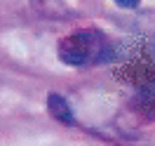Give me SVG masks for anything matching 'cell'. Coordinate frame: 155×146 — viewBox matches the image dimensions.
Returning a JSON list of instances; mask_svg holds the SVG:
<instances>
[{"mask_svg":"<svg viewBox=\"0 0 155 146\" xmlns=\"http://www.w3.org/2000/svg\"><path fill=\"white\" fill-rule=\"evenodd\" d=\"M47 108H49V116L57 118L59 123H66L71 125L73 123V111H71V104L61 94H49L47 97Z\"/></svg>","mask_w":155,"mask_h":146,"instance_id":"cell-2","label":"cell"},{"mask_svg":"<svg viewBox=\"0 0 155 146\" xmlns=\"http://www.w3.org/2000/svg\"><path fill=\"white\" fill-rule=\"evenodd\" d=\"M115 5H120V7H136L139 5V0H113Z\"/></svg>","mask_w":155,"mask_h":146,"instance_id":"cell-4","label":"cell"},{"mask_svg":"<svg viewBox=\"0 0 155 146\" xmlns=\"http://www.w3.org/2000/svg\"><path fill=\"white\" fill-rule=\"evenodd\" d=\"M94 40H97V33H92V31H78V33H73V36L66 38L61 42V47H59L61 61L73 64V66H80V64L89 61Z\"/></svg>","mask_w":155,"mask_h":146,"instance_id":"cell-1","label":"cell"},{"mask_svg":"<svg viewBox=\"0 0 155 146\" xmlns=\"http://www.w3.org/2000/svg\"><path fill=\"white\" fill-rule=\"evenodd\" d=\"M31 5L42 14V17H68V10L61 0H31Z\"/></svg>","mask_w":155,"mask_h":146,"instance_id":"cell-3","label":"cell"}]
</instances>
